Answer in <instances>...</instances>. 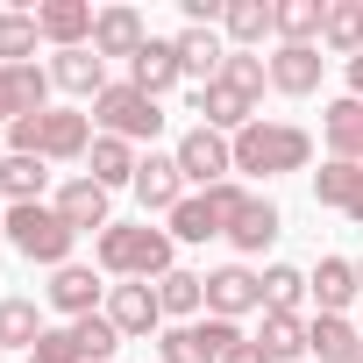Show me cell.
Wrapping results in <instances>:
<instances>
[{
  "mask_svg": "<svg viewBox=\"0 0 363 363\" xmlns=\"http://www.w3.org/2000/svg\"><path fill=\"white\" fill-rule=\"evenodd\" d=\"M86 150H93V114H79V107H43V114H29V121L8 128V157L72 164V157H86Z\"/></svg>",
  "mask_w": 363,
  "mask_h": 363,
  "instance_id": "6da1fadb",
  "label": "cell"
},
{
  "mask_svg": "<svg viewBox=\"0 0 363 363\" xmlns=\"http://www.w3.org/2000/svg\"><path fill=\"white\" fill-rule=\"evenodd\" d=\"M100 271L107 278H143V285H157V278H171L178 271V242H171V228H107L100 235Z\"/></svg>",
  "mask_w": 363,
  "mask_h": 363,
  "instance_id": "7a4b0ae2",
  "label": "cell"
},
{
  "mask_svg": "<svg viewBox=\"0 0 363 363\" xmlns=\"http://www.w3.org/2000/svg\"><path fill=\"white\" fill-rule=\"evenodd\" d=\"M306 157H313V135L292 128V121H250V128L235 135V171H250V178L306 171Z\"/></svg>",
  "mask_w": 363,
  "mask_h": 363,
  "instance_id": "3957f363",
  "label": "cell"
},
{
  "mask_svg": "<svg viewBox=\"0 0 363 363\" xmlns=\"http://www.w3.org/2000/svg\"><path fill=\"white\" fill-rule=\"evenodd\" d=\"M0 235L15 242V257H29V264H50V271H65L72 264V228H65V214L57 207H8V221H0Z\"/></svg>",
  "mask_w": 363,
  "mask_h": 363,
  "instance_id": "277c9868",
  "label": "cell"
},
{
  "mask_svg": "<svg viewBox=\"0 0 363 363\" xmlns=\"http://www.w3.org/2000/svg\"><path fill=\"white\" fill-rule=\"evenodd\" d=\"M242 186L235 178H221V186H207V193H186L171 207V242H207V235H228L235 228V214H242Z\"/></svg>",
  "mask_w": 363,
  "mask_h": 363,
  "instance_id": "5b68a950",
  "label": "cell"
},
{
  "mask_svg": "<svg viewBox=\"0 0 363 363\" xmlns=\"http://www.w3.org/2000/svg\"><path fill=\"white\" fill-rule=\"evenodd\" d=\"M93 121H100V135L143 143V135H157V128H164V107H157L150 93H135V86L121 79V86H107V93L93 100Z\"/></svg>",
  "mask_w": 363,
  "mask_h": 363,
  "instance_id": "8992f818",
  "label": "cell"
},
{
  "mask_svg": "<svg viewBox=\"0 0 363 363\" xmlns=\"http://www.w3.org/2000/svg\"><path fill=\"white\" fill-rule=\"evenodd\" d=\"M235 342H242V328L207 313V320H186V328H164V335H157V356H164V363H221Z\"/></svg>",
  "mask_w": 363,
  "mask_h": 363,
  "instance_id": "52a82bcc",
  "label": "cell"
},
{
  "mask_svg": "<svg viewBox=\"0 0 363 363\" xmlns=\"http://www.w3.org/2000/svg\"><path fill=\"white\" fill-rule=\"evenodd\" d=\"M171 157H178V171H186V186H200V193H207V186H221V178L235 171V143H228V135H214V128H186Z\"/></svg>",
  "mask_w": 363,
  "mask_h": 363,
  "instance_id": "ba28073f",
  "label": "cell"
},
{
  "mask_svg": "<svg viewBox=\"0 0 363 363\" xmlns=\"http://www.w3.org/2000/svg\"><path fill=\"white\" fill-rule=\"evenodd\" d=\"M257 306H264V278H257L250 264L207 271V313H214V320H242V313H257Z\"/></svg>",
  "mask_w": 363,
  "mask_h": 363,
  "instance_id": "9c48e42d",
  "label": "cell"
},
{
  "mask_svg": "<svg viewBox=\"0 0 363 363\" xmlns=\"http://www.w3.org/2000/svg\"><path fill=\"white\" fill-rule=\"evenodd\" d=\"M114 328H121V342H135V335H157V320H164V306H157V285H143V278H128V285H107V306H100Z\"/></svg>",
  "mask_w": 363,
  "mask_h": 363,
  "instance_id": "30bf717a",
  "label": "cell"
},
{
  "mask_svg": "<svg viewBox=\"0 0 363 363\" xmlns=\"http://www.w3.org/2000/svg\"><path fill=\"white\" fill-rule=\"evenodd\" d=\"M193 114H200V128H214V135H228V143H235V135L257 121V100L214 79V86H200V93H193Z\"/></svg>",
  "mask_w": 363,
  "mask_h": 363,
  "instance_id": "8fae6325",
  "label": "cell"
},
{
  "mask_svg": "<svg viewBox=\"0 0 363 363\" xmlns=\"http://www.w3.org/2000/svg\"><path fill=\"white\" fill-rule=\"evenodd\" d=\"M43 93H50V72L43 65H0V128L43 114Z\"/></svg>",
  "mask_w": 363,
  "mask_h": 363,
  "instance_id": "7c38bea8",
  "label": "cell"
},
{
  "mask_svg": "<svg viewBox=\"0 0 363 363\" xmlns=\"http://www.w3.org/2000/svg\"><path fill=\"white\" fill-rule=\"evenodd\" d=\"M178 79H186V65H178V43H164V36H150V43L128 57V86L150 93V100H164Z\"/></svg>",
  "mask_w": 363,
  "mask_h": 363,
  "instance_id": "4fadbf2b",
  "label": "cell"
},
{
  "mask_svg": "<svg viewBox=\"0 0 363 363\" xmlns=\"http://www.w3.org/2000/svg\"><path fill=\"white\" fill-rule=\"evenodd\" d=\"M135 200L171 221V207L186 200V171H178V157H157V150H150V157L135 164Z\"/></svg>",
  "mask_w": 363,
  "mask_h": 363,
  "instance_id": "5bb4252c",
  "label": "cell"
},
{
  "mask_svg": "<svg viewBox=\"0 0 363 363\" xmlns=\"http://www.w3.org/2000/svg\"><path fill=\"white\" fill-rule=\"evenodd\" d=\"M93 0H43V8H36V29L57 43V50H86L93 43Z\"/></svg>",
  "mask_w": 363,
  "mask_h": 363,
  "instance_id": "9a60e30c",
  "label": "cell"
},
{
  "mask_svg": "<svg viewBox=\"0 0 363 363\" xmlns=\"http://www.w3.org/2000/svg\"><path fill=\"white\" fill-rule=\"evenodd\" d=\"M100 299H107V285H100L93 264H65V271H50V306H57V313L86 320V313H100Z\"/></svg>",
  "mask_w": 363,
  "mask_h": 363,
  "instance_id": "2e32d148",
  "label": "cell"
},
{
  "mask_svg": "<svg viewBox=\"0 0 363 363\" xmlns=\"http://www.w3.org/2000/svg\"><path fill=\"white\" fill-rule=\"evenodd\" d=\"M57 214H65V228L72 235H107L114 228V214H107V186H93V178H72V186L57 193Z\"/></svg>",
  "mask_w": 363,
  "mask_h": 363,
  "instance_id": "e0dca14e",
  "label": "cell"
},
{
  "mask_svg": "<svg viewBox=\"0 0 363 363\" xmlns=\"http://www.w3.org/2000/svg\"><path fill=\"white\" fill-rule=\"evenodd\" d=\"M320 43H278V57H271V86L278 93H292V100H306L313 86H320Z\"/></svg>",
  "mask_w": 363,
  "mask_h": 363,
  "instance_id": "ac0fdd59",
  "label": "cell"
},
{
  "mask_svg": "<svg viewBox=\"0 0 363 363\" xmlns=\"http://www.w3.org/2000/svg\"><path fill=\"white\" fill-rule=\"evenodd\" d=\"M320 135L335 164H363V100H328L320 107Z\"/></svg>",
  "mask_w": 363,
  "mask_h": 363,
  "instance_id": "d6986e66",
  "label": "cell"
},
{
  "mask_svg": "<svg viewBox=\"0 0 363 363\" xmlns=\"http://www.w3.org/2000/svg\"><path fill=\"white\" fill-rule=\"evenodd\" d=\"M150 36H143V15L135 8H100V22H93V50L100 57H135Z\"/></svg>",
  "mask_w": 363,
  "mask_h": 363,
  "instance_id": "ffe728a7",
  "label": "cell"
},
{
  "mask_svg": "<svg viewBox=\"0 0 363 363\" xmlns=\"http://www.w3.org/2000/svg\"><path fill=\"white\" fill-rule=\"evenodd\" d=\"M50 79H57L65 93H93V100H100V93H107V57H100L93 43H86V50H57V57H50Z\"/></svg>",
  "mask_w": 363,
  "mask_h": 363,
  "instance_id": "44dd1931",
  "label": "cell"
},
{
  "mask_svg": "<svg viewBox=\"0 0 363 363\" xmlns=\"http://www.w3.org/2000/svg\"><path fill=\"white\" fill-rule=\"evenodd\" d=\"M306 292L320 299V313H342L349 299H363V285H356V264H349V257H320V264H313V278H306Z\"/></svg>",
  "mask_w": 363,
  "mask_h": 363,
  "instance_id": "7402d4cb",
  "label": "cell"
},
{
  "mask_svg": "<svg viewBox=\"0 0 363 363\" xmlns=\"http://www.w3.org/2000/svg\"><path fill=\"white\" fill-rule=\"evenodd\" d=\"M356 342H363V335H356L342 313H313V320H306V356H313V363H356Z\"/></svg>",
  "mask_w": 363,
  "mask_h": 363,
  "instance_id": "603a6c76",
  "label": "cell"
},
{
  "mask_svg": "<svg viewBox=\"0 0 363 363\" xmlns=\"http://www.w3.org/2000/svg\"><path fill=\"white\" fill-rule=\"evenodd\" d=\"M86 157H93V171H86L93 186H107V193H114V186H135V164H143V157H135L121 135H93Z\"/></svg>",
  "mask_w": 363,
  "mask_h": 363,
  "instance_id": "cb8c5ba5",
  "label": "cell"
},
{
  "mask_svg": "<svg viewBox=\"0 0 363 363\" xmlns=\"http://www.w3.org/2000/svg\"><path fill=\"white\" fill-rule=\"evenodd\" d=\"M320 43L349 65L363 57V0H328V22H320Z\"/></svg>",
  "mask_w": 363,
  "mask_h": 363,
  "instance_id": "d4e9b609",
  "label": "cell"
},
{
  "mask_svg": "<svg viewBox=\"0 0 363 363\" xmlns=\"http://www.w3.org/2000/svg\"><path fill=\"white\" fill-rule=\"evenodd\" d=\"M313 200L356 214V207H363V164H335V157H328V171H313Z\"/></svg>",
  "mask_w": 363,
  "mask_h": 363,
  "instance_id": "484cf974",
  "label": "cell"
},
{
  "mask_svg": "<svg viewBox=\"0 0 363 363\" xmlns=\"http://www.w3.org/2000/svg\"><path fill=\"white\" fill-rule=\"evenodd\" d=\"M178 43V65H186V79H221V65H228V50H221V36L214 29H186V36H171Z\"/></svg>",
  "mask_w": 363,
  "mask_h": 363,
  "instance_id": "4316f807",
  "label": "cell"
},
{
  "mask_svg": "<svg viewBox=\"0 0 363 363\" xmlns=\"http://www.w3.org/2000/svg\"><path fill=\"white\" fill-rule=\"evenodd\" d=\"M43 186H50L43 157H8V164H0V200H8V207H36Z\"/></svg>",
  "mask_w": 363,
  "mask_h": 363,
  "instance_id": "83f0119b",
  "label": "cell"
},
{
  "mask_svg": "<svg viewBox=\"0 0 363 363\" xmlns=\"http://www.w3.org/2000/svg\"><path fill=\"white\" fill-rule=\"evenodd\" d=\"M278 228H285V214H278L271 200H257V193H250V200H242V214H235V228H228V242L250 257V250H264Z\"/></svg>",
  "mask_w": 363,
  "mask_h": 363,
  "instance_id": "f1b7e54d",
  "label": "cell"
},
{
  "mask_svg": "<svg viewBox=\"0 0 363 363\" xmlns=\"http://www.w3.org/2000/svg\"><path fill=\"white\" fill-rule=\"evenodd\" d=\"M157 306H164V320H178V328H186V320L207 306V278H193V271H171V278H157Z\"/></svg>",
  "mask_w": 363,
  "mask_h": 363,
  "instance_id": "f546056e",
  "label": "cell"
},
{
  "mask_svg": "<svg viewBox=\"0 0 363 363\" xmlns=\"http://www.w3.org/2000/svg\"><path fill=\"white\" fill-rule=\"evenodd\" d=\"M257 342H264L271 363H299V356H306V320H299V313H264V335H257Z\"/></svg>",
  "mask_w": 363,
  "mask_h": 363,
  "instance_id": "4dcf8cb0",
  "label": "cell"
},
{
  "mask_svg": "<svg viewBox=\"0 0 363 363\" xmlns=\"http://www.w3.org/2000/svg\"><path fill=\"white\" fill-rule=\"evenodd\" d=\"M72 349H79V363H114L121 328H114L107 313H86V320H72Z\"/></svg>",
  "mask_w": 363,
  "mask_h": 363,
  "instance_id": "1f68e13d",
  "label": "cell"
},
{
  "mask_svg": "<svg viewBox=\"0 0 363 363\" xmlns=\"http://www.w3.org/2000/svg\"><path fill=\"white\" fill-rule=\"evenodd\" d=\"M320 22H328L320 0H278V8H271V29H278L285 43H313V36H320Z\"/></svg>",
  "mask_w": 363,
  "mask_h": 363,
  "instance_id": "d6a6232c",
  "label": "cell"
},
{
  "mask_svg": "<svg viewBox=\"0 0 363 363\" xmlns=\"http://www.w3.org/2000/svg\"><path fill=\"white\" fill-rule=\"evenodd\" d=\"M271 8H278V0H228L221 29H228L235 43H264V36H278V29H271Z\"/></svg>",
  "mask_w": 363,
  "mask_h": 363,
  "instance_id": "836d02e7",
  "label": "cell"
},
{
  "mask_svg": "<svg viewBox=\"0 0 363 363\" xmlns=\"http://www.w3.org/2000/svg\"><path fill=\"white\" fill-rule=\"evenodd\" d=\"M43 342V313L29 299H0V349H36Z\"/></svg>",
  "mask_w": 363,
  "mask_h": 363,
  "instance_id": "e575fe53",
  "label": "cell"
},
{
  "mask_svg": "<svg viewBox=\"0 0 363 363\" xmlns=\"http://www.w3.org/2000/svg\"><path fill=\"white\" fill-rule=\"evenodd\" d=\"M299 299H306V271L271 264L264 271V313H299Z\"/></svg>",
  "mask_w": 363,
  "mask_h": 363,
  "instance_id": "d590c367",
  "label": "cell"
},
{
  "mask_svg": "<svg viewBox=\"0 0 363 363\" xmlns=\"http://www.w3.org/2000/svg\"><path fill=\"white\" fill-rule=\"evenodd\" d=\"M36 15H0V65H29V50H36Z\"/></svg>",
  "mask_w": 363,
  "mask_h": 363,
  "instance_id": "8d00e7d4",
  "label": "cell"
},
{
  "mask_svg": "<svg viewBox=\"0 0 363 363\" xmlns=\"http://www.w3.org/2000/svg\"><path fill=\"white\" fill-rule=\"evenodd\" d=\"M221 86H235V93H250V100H257V93L271 86V65H264V57H250V50H228V65H221Z\"/></svg>",
  "mask_w": 363,
  "mask_h": 363,
  "instance_id": "74e56055",
  "label": "cell"
},
{
  "mask_svg": "<svg viewBox=\"0 0 363 363\" xmlns=\"http://www.w3.org/2000/svg\"><path fill=\"white\" fill-rule=\"evenodd\" d=\"M29 363H79V349H72V328H43V342L29 349Z\"/></svg>",
  "mask_w": 363,
  "mask_h": 363,
  "instance_id": "f35d334b",
  "label": "cell"
},
{
  "mask_svg": "<svg viewBox=\"0 0 363 363\" xmlns=\"http://www.w3.org/2000/svg\"><path fill=\"white\" fill-rule=\"evenodd\" d=\"M221 363H271V356H264V342H250V335H242V342H235Z\"/></svg>",
  "mask_w": 363,
  "mask_h": 363,
  "instance_id": "ab89813d",
  "label": "cell"
},
{
  "mask_svg": "<svg viewBox=\"0 0 363 363\" xmlns=\"http://www.w3.org/2000/svg\"><path fill=\"white\" fill-rule=\"evenodd\" d=\"M349 100H363V57H349Z\"/></svg>",
  "mask_w": 363,
  "mask_h": 363,
  "instance_id": "60d3db41",
  "label": "cell"
},
{
  "mask_svg": "<svg viewBox=\"0 0 363 363\" xmlns=\"http://www.w3.org/2000/svg\"><path fill=\"white\" fill-rule=\"evenodd\" d=\"M0 164H8V128H0Z\"/></svg>",
  "mask_w": 363,
  "mask_h": 363,
  "instance_id": "b9f144b4",
  "label": "cell"
},
{
  "mask_svg": "<svg viewBox=\"0 0 363 363\" xmlns=\"http://www.w3.org/2000/svg\"><path fill=\"white\" fill-rule=\"evenodd\" d=\"M349 221H356V228H363V207H356V214H349Z\"/></svg>",
  "mask_w": 363,
  "mask_h": 363,
  "instance_id": "7bdbcfd3",
  "label": "cell"
},
{
  "mask_svg": "<svg viewBox=\"0 0 363 363\" xmlns=\"http://www.w3.org/2000/svg\"><path fill=\"white\" fill-rule=\"evenodd\" d=\"M356 363H363V342H356Z\"/></svg>",
  "mask_w": 363,
  "mask_h": 363,
  "instance_id": "ee69618b",
  "label": "cell"
},
{
  "mask_svg": "<svg viewBox=\"0 0 363 363\" xmlns=\"http://www.w3.org/2000/svg\"><path fill=\"white\" fill-rule=\"evenodd\" d=\"M356 285H363V264H356Z\"/></svg>",
  "mask_w": 363,
  "mask_h": 363,
  "instance_id": "f6af8a7d",
  "label": "cell"
},
{
  "mask_svg": "<svg viewBox=\"0 0 363 363\" xmlns=\"http://www.w3.org/2000/svg\"><path fill=\"white\" fill-rule=\"evenodd\" d=\"M0 221H8V207H0Z\"/></svg>",
  "mask_w": 363,
  "mask_h": 363,
  "instance_id": "bcb514c9",
  "label": "cell"
}]
</instances>
